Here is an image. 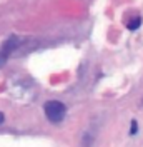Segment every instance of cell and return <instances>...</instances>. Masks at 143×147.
Segmentation results:
<instances>
[{
  "mask_svg": "<svg viewBox=\"0 0 143 147\" xmlns=\"http://www.w3.org/2000/svg\"><path fill=\"white\" fill-rule=\"evenodd\" d=\"M43 110L47 119L52 124H60L65 119V114H67V107L60 100H48L43 105Z\"/></svg>",
  "mask_w": 143,
  "mask_h": 147,
  "instance_id": "1",
  "label": "cell"
},
{
  "mask_svg": "<svg viewBox=\"0 0 143 147\" xmlns=\"http://www.w3.org/2000/svg\"><path fill=\"white\" fill-rule=\"evenodd\" d=\"M95 137H97V134H95V132L87 130V132L83 134L82 140H80V147H93V144H95Z\"/></svg>",
  "mask_w": 143,
  "mask_h": 147,
  "instance_id": "2",
  "label": "cell"
},
{
  "mask_svg": "<svg viewBox=\"0 0 143 147\" xmlns=\"http://www.w3.org/2000/svg\"><path fill=\"white\" fill-rule=\"evenodd\" d=\"M17 47H18V37L13 35V37H10L9 40H7V42H5V44L2 45V50H3L5 54L9 55L10 52H13V50H15Z\"/></svg>",
  "mask_w": 143,
  "mask_h": 147,
  "instance_id": "3",
  "label": "cell"
},
{
  "mask_svg": "<svg viewBox=\"0 0 143 147\" xmlns=\"http://www.w3.org/2000/svg\"><path fill=\"white\" fill-rule=\"evenodd\" d=\"M140 24H142V18L136 17V18H133V22L128 24V28H130V30H136V28L140 27Z\"/></svg>",
  "mask_w": 143,
  "mask_h": 147,
  "instance_id": "4",
  "label": "cell"
},
{
  "mask_svg": "<svg viewBox=\"0 0 143 147\" xmlns=\"http://www.w3.org/2000/svg\"><path fill=\"white\" fill-rule=\"evenodd\" d=\"M7 57H9V55H7L3 50H2V49H0V67H3V65H5V62H7Z\"/></svg>",
  "mask_w": 143,
  "mask_h": 147,
  "instance_id": "5",
  "label": "cell"
},
{
  "mask_svg": "<svg viewBox=\"0 0 143 147\" xmlns=\"http://www.w3.org/2000/svg\"><path fill=\"white\" fill-rule=\"evenodd\" d=\"M130 134L135 136L136 134V120H132V129H130Z\"/></svg>",
  "mask_w": 143,
  "mask_h": 147,
  "instance_id": "6",
  "label": "cell"
},
{
  "mask_svg": "<svg viewBox=\"0 0 143 147\" xmlns=\"http://www.w3.org/2000/svg\"><path fill=\"white\" fill-rule=\"evenodd\" d=\"M3 120H5V115H3V114H2V112H0V124H2V122H3Z\"/></svg>",
  "mask_w": 143,
  "mask_h": 147,
  "instance_id": "7",
  "label": "cell"
}]
</instances>
